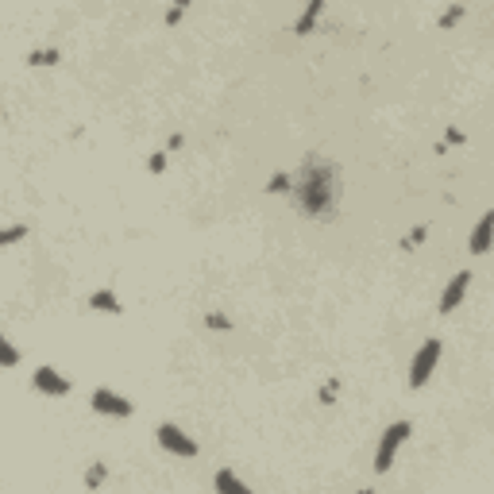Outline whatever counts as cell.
Here are the masks:
<instances>
[{
    "label": "cell",
    "instance_id": "2",
    "mask_svg": "<svg viewBox=\"0 0 494 494\" xmlns=\"http://www.w3.org/2000/svg\"><path fill=\"white\" fill-rule=\"evenodd\" d=\"M410 433H413V421H405V417H398V421H390L383 429L378 448H375V471L378 475H386L394 468V460H398V452H402V444L410 440Z\"/></svg>",
    "mask_w": 494,
    "mask_h": 494
},
{
    "label": "cell",
    "instance_id": "14",
    "mask_svg": "<svg viewBox=\"0 0 494 494\" xmlns=\"http://www.w3.org/2000/svg\"><path fill=\"white\" fill-rule=\"evenodd\" d=\"M263 189L267 193H293V174H271V182Z\"/></svg>",
    "mask_w": 494,
    "mask_h": 494
},
{
    "label": "cell",
    "instance_id": "13",
    "mask_svg": "<svg viewBox=\"0 0 494 494\" xmlns=\"http://www.w3.org/2000/svg\"><path fill=\"white\" fill-rule=\"evenodd\" d=\"M205 328H213V332H232L236 321L228 317V313H205Z\"/></svg>",
    "mask_w": 494,
    "mask_h": 494
},
{
    "label": "cell",
    "instance_id": "8",
    "mask_svg": "<svg viewBox=\"0 0 494 494\" xmlns=\"http://www.w3.org/2000/svg\"><path fill=\"white\" fill-rule=\"evenodd\" d=\"M490 243H494V208H487V213L479 216V224L471 228L468 247H471V255H487Z\"/></svg>",
    "mask_w": 494,
    "mask_h": 494
},
{
    "label": "cell",
    "instance_id": "3",
    "mask_svg": "<svg viewBox=\"0 0 494 494\" xmlns=\"http://www.w3.org/2000/svg\"><path fill=\"white\" fill-rule=\"evenodd\" d=\"M440 356H444V344L436 336L425 340V344L413 351V359H410V386L413 390H425V386H429L433 370L440 367Z\"/></svg>",
    "mask_w": 494,
    "mask_h": 494
},
{
    "label": "cell",
    "instance_id": "23",
    "mask_svg": "<svg viewBox=\"0 0 494 494\" xmlns=\"http://www.w3.org/2000/svg\"><path fill=\"white\" fill-rule=\"evenodd\" d=\"M356 494H375V490H356Z\"/></svg>",
    "mask_w": 494,
    "mask_h": 494
},
{
    "label": "cell",
    "instance_id": "10",
    "mask_svg": "<svg viewBox=\"0 0 494 494\" xmlns=\"http://www.w3.org/2000/svg\"><path fill=\"white\" fill-rule=\"evenodd\" d=\"M89 309L93 313H109V317H116V313H123V301L116 298V290L104 286V290H93L89 293Z\"/></svg>",
    "mask_w": 494,
    "mask_h": 494
},
{
    "label": "cell",
    "instance_id": "21",
    "mask_svg": "<svg viewBox=\"0 0 494 494\" xmlns=\"http://www.w3.org/2000/svg\"><path fill=\"white\" fill-rule=\"evenodd\" d=\"M460 16H463V8H460V4H455V8H448V12L440 16V27H452L455 20H460Z\"/></svg>",
    "mask_w": 494,
    "mask_h": 494
},
{
    "label": "cell",
    "instance_id": "6",
    "mask_svg": "<svg viewBox=\"0 0 494 494\" xmlns=\"http://www.w3.org/2000/svg\"><path fill=\"white\" fill-rule=\"evenodd\" d=\"M89 405H93V413H101V417H131L136 413L131 398L109 390V386H97V390L89 394Z\"/></svg>",
    "mask_w": 494,
    "mask_h": 494
},
{
    "label": "cell",
    "instance_id": "20",
    "mask_svg": "<svg viewBox=\"0 0 494 494\" xmlns=\"http://www.w3.org/2000/svg\"><path fill=\"white\" fill-rule=\"evenodd\" d=\"M336 390H340V383H336V378H328V383H325V390H321V402H325V405H332V398H336Z\"/></svg>",
    "mask_w": 494,
    "mask_h": 494
},
{
    "label": "cell",
    "instance_id": "15",
    "mask_svg": "<svg viewBox=\"0 0 494 494\" xmlns=\"http://www.w3.org/2000/svg\"><path fill=\"white\" fill-rule=\"evenodd\" d=\"M0 363H4V370H12L20 363V348H16L12 340H0Z\"/></svg>",
    "mask_w": 494,
    "mask_h": 494
},
{
    "label": "cell",
    "instance_id": "18",
    "mask_svg": "<svg viewBox=\"0 0 494 494\" xmlns=\"http://www.w3.org/2000/svg\"><path fill=\"white\" fill-rule=\"evenodd\" d=\"M425 236H429V224H421V228H413V232H410V236H405V240H402V247H405V251H413V247H417V243H421V240H425Z\"/></svg>",
    "mask_w": 494,
    "mask_h": 494
},
{
    "label": "cell",
    "instance_id": "22",
    "mask_svg": "<svg viewBox=\"0 0 494 494\" xmlns=\"http://www.w3.org/2000/svg\"><path fill=\"white\" fill-rule=\"evenodd\" d=\"M182 16H186V0H182V4H174V8L166 12V24H178Z\"/></svg>",
    "mask_w": 494,
    "mask_h": 494
},
{
    "label": "cell",
    "instance_id": "5",
    "mask_svg": "<svg viewBox=\"0 0 494 494\" xmlns=\"http://www.w3.org/2000/svg\"><path fill=\"white\" fill-rule=\"evenodd\" d=\"M31 390L43 394V398H66V394L74 390V386H70V378H66L59 367L43 363V367L31 370Z\"/></svg>",
    "mask_w": 494,
    "mask_h": 494
},
{
    "label": "cell",
    "instance_id": "16",
    "mask_svg": "<svg viewBox=\"0 0 494 494\" xmlns=\"http://www.w3.org/2000/svg\"><path fill=\"white\" fill-rule=\"evenodd\" d=\"M59 59H62L59 46H46V51H31V59H27V62H31V66H54Z\"/></svg>",
    "mask_w": 494,
    "mask_h": 494
},
{
    "label": "cell",
    "instance_id": "9",
    "mask_svg": "<svg viewBox=\"0 0 494 494\" xmlns=\"http://www.w3.org/2000/svg\"><path fill=\"white\" fill-rule=\"evenodd\" d=\"M213 490H216V494H255L232 468H221V471L213 475Z\"/></svg>",
    "mask_w": 494,
    "mask_h": 494
},
{
    "label": "cell",
    "instance_id": "12",
    "mask_svg": "<svg viewBox=\"0 0 494 494\" xmlns=\"http://www.w3.org/2000/svg\"><path fill=\"white\" fill-rule=\"evenodd\" d=\"M104 479H109V463H101V460L93 463L89 471H85V487H89L93 494H97V490L104 487Z\"/></svg>",
    "mask_w": 494,
    "mask_h": 494
},
{
    "label": "cell",
    "instance_id": "4",
    "mask_svg": "<svg viewBox=\"0 0 494 494\" xmlns=\"http://www.w3.org/2000/svg\"><path fill=\"white\" fill-rule=\"evenodd\" d=\"M155 444L163 452H170V455H178V460H193L197 452V440L189 436L182 425H174V421H163V425H155Z\"/></svg>",
    "mask_w": 494,
    "mask_h": 494
},
{
    "label": "cell",
    "instance_id": "1",
    "mask_svg": "<svg viewBox=\"0 0 494 494\" xmlns=\"http://www.w3.org/2000/svg\"><path fill=\"white\" fill-rule=\"evenodd\" d=\"M336 193H340L336 189V166L321 155H306L298 178H293V193H290L293 205H298L306 216L325 221L332 208H336Z\"/></svg>",
    "mask_w": 494,
    "mask_h": 494
},
{
    "label": "cell",
    "instance_id": "11",
    "mask_svg": "<svg viewBox=\"0 0 494 494\" xmlns=\"http://www.w3.org/2000/svg\"><path fill=\"white\" fill-rule=\"evenodd\" d=\"M321 16H325V4H321V0H313V4L306 8V12L298 16V24H293V35H309L313 27H317Z\"/></svg>",
    "mask_w": 494,
    "mask_h": 494
},
{
    "label": "cell",
    "instance_id": "19",
    "mask_svg": "<svg viewBox=\"0 0 494 494\" xmlns=\"http://www.w3.org/2000/svg\"><path fill=\"white\" fill-rule=\"evenodd\" d=\"M147 170H151V174H163V170H166V151H155V155L147 158Z\"/></svg>",
    "mask_w": 494,
    "mask_h": 494
},
{
    "label": "cell",
    "instance_id": "17",
    "mask_svg": "<svg viewBox=\"0 0 494 494\" xmlns=\"http://www.w3.org/2000/svg\"><path fill=\"white\" fill-rule=\"evenodd\" d=\"M27 236V224H12V228H4L0 232V247H12V243H20Z\"/></svg>",
    "mask_w": 494,
    "mask_h": 494
},
{
    "label": "cell",
    "instance_id": "7",
    "mask_svg": "<svg viewBox=\"0 0 494 494\" xmlns=\"http://www.w3.org/2000/svg\"><path fill=\"white\" fill-rule=\"evenodd\" d=\"M471 278H475L471 271H460V274H452V278H448V286H444V293H440V313H444V317L463 306V298H468V290H471Z\"/></svg>",
    "mask_w": 494,
    "mask_h": 494
}]
</instances>
